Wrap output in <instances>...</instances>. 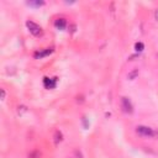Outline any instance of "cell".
<instances>
[{
  "mask_svg": "<svg viewBox=\"0 0 158 158\" xmlns=\"http://www.w3.org/2000/svg\"><path fill=\"white\" fill-rule=\"evenodd\" d=\"M54 26H56V29H58V30H64V29L67 27V20L63 19V18H59V19H57V20L54 21Z\"/></svg>",
  "mask_w": 158,
  "mask_h": 158,
  "instance_id": "5b68a950",
  "label": "cell"
},
{
  "mask_svg": "<svg viewBox=\"0 0 158 158\" xmlns=\"http://www.w3.org/2000/svg\"><path fill=\"white\" fill-rule=\"evenodd\" d=\"M135 49H136V52H142L144 49V45L142 42H136L135 43Z\"/></svg>",
  "mask_w": 158,
  "mask_h": 158,
  "instance_id": "52a82bcc",
  "label": "cell"
},
{
  "mask_svg": "<svg viewBox=\"0 0 158 158\" xmlns=\"http://www.w3.org/2000/svg\"><path fill=\"white\" fill-rule=\"evenodd\" d=\"M54 137H56V138H54L56 143H58V142H61V141H62V137H63V136H62V133H61L59 131H56V133H54Z\"/></svg>",
  "mask_w": 158,
  "mask_h": 158,
  "instance_id": "9c48e42d",
  "label": "cell"
},
{
  "mask_svg": "<svg viewBox=\"0 0 158 158\" xmlns=\"http://www.w3.org/2000/svg\"><path fill=\"white\" fill-rule=\"evenodd\" d=\"M30 6H42L45 3L43 2H30V3H27Z\"/></svg>",
  "mask_w": 158,
  "mask_h": 158,
  "instance_id": "30bf717a",
  "label": "cell"
},
{
  "mask_svg": "<svg viewBox=\"0 0 158 158\" xmlns=\"http://www.w3.org/2000/svg\"><path fill=\"white\" fill-rule=\"evenodd\" d=\"M52 52H53V49H52V48H45V49H42V51H40V52L35 53V57H36V58H43V57H46V56L51 54Z\"/></svg>",
  "mask_w": 158,
  "mask_h": 158,
  "instance_id": "8992f818",
  "label": "cell"
},
{
  "mask_svg": "<svg viewBox=\"0 0 158 158\" xmlns=\"http://www.w3.org/2000/svg\"><path fill=\"white\" fill-rule=\"evenodd\" d=\"M26 26H27L29 31H30L34 36L38 37V36L42 35V29H41L36 22H34V21H27V22H26Z\"/></svg>",
  "mask_w": 158,
  "mask_h": 158,
  "instance_id": "7a4b0ae2",
  "label": "cell"
},
{
  "mask_svg": "<svg viewBox=\"0 0 158 158\" xmlns=\"http://www.w3.org/2000/svg\"><path fill=\"white\" fill-rule=\"evenodd\" d=\"M154 18H156V20H158V9L154 11Z\"/></svg>",
  "mask_w": 158,
  "mask_h": 158,
  "instance_id": "8fae6325",
  "label": "cell"
},
{
  "mask_svg": "<svg viewBox=\"0 0 158 158\" xmlns=\"http://www.w3.org/2000/svg\"><path fill=\"white\" fill-rule=\"evenodd\" d=\"M43 85L46 89H53L57 85V78H48L45 77L43 78Z\"/></svg>",
  "mask_w": 158,
  "mask_h": 158,
  "instance_id": "277c9868",
  "label": "cell"
},
{
  "mask_svg": "<svg viewBox=\"0 0 158 158\" xmlns=\"http://www.w3.org/2000/svg\"><path fill=\"white\" fill-rule=\"evenodd\" d=\"M136 133L141 137H153L154 136V131L148 127V126H137L136 127Z\"/></svg>",
  "mask_w": 158,
  "mask_h": 158,
  "instance_id": "6da1fadb",
  "label": "cell"
},
{
  "mask_svg": "<svg viewBox=\"0 0 158 158\" xmlns=\"http://www.w3.org/2000/svg\"><path fill=\"white\" fill-rule=\"evenodd\" d=\"M153 137H157V138H158V130L154 131V136H153Z\"/></svg>",
  "mask_w": 158,
  "mask_h": 158,
  "instance_id": "7c38bea8",
  "label": "cell"
},
{
  "mask_svg": "<svg viewBox=\"0 0 158 158\" xmlns=\"http://www.w3.org/2000/svg\"><path fill=\"white\" fill-rule=\"evenodd\" d=\"M121 109L126 114H132L133 106H132V103H131V100L128 98H126V97L121 98Z\"/></svg>",
  "mask_w": 158,
  "mask_h": 158,
  "instance_id": "3957f363",
  "label": "cell"
},
{
  "mask_svg": "<svg viewBox=\"0 0 158 158\" xmlns=\"http://www.w3.org/2000/svg\"><path fill=\"white\" fill-rule=\"evenodd\" d=\"M137 75H138V69H133L132 72H130V73H128V75H127V77H128L130 81H133V79H135Z\"/></svg>",
  "mask_w": 158,
  "mask_h": 158,
  "instance_id": "ba28073f",
  "label": "cell"
}]
</instances>
